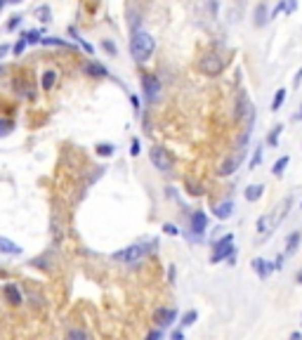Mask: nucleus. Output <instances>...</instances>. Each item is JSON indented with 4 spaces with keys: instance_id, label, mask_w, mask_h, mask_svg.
<instances>
[{
    "instance_id": "8fccbe9b",
    "label": "nucleus",
    "mask_w": 302,
    "mask_h": 340,
    "mask_svg": "<svg viewBox=\"0 0 302 340\" xmlns=\"http://www.w3.org/2000/svg\"><path fill=\"white\" fill-rule=\"evenodd\" d=\"M295 281H297V284H300V286H302V269H300V272H297V277H295Z\"/></svg>"
},
{
    "instance_id": "6ab92c4d",
    "label": "nucleus",
    "mask_w": 302,
    "mask_h": 340,
    "mask_svg": "<svg viewBox=\"0 0 302 340\" xmlns=\"http://www.w3.org/2000/svg\"><path fill=\"white\" fill-rule=\"evenodd\" d=\"M57 78H59V76H57V71L48 69V71L41 76V88H43V92H50V90L55 88V85H57Z\"/></svg>"
},
{
    "instance_id": "c85d7f7f",
    "label": "nucleus",
    "mask_w": 302,
    "mask_h": 340,
    "mask_svg": "<svg viewBox=\"0 0 302 340\" xmlns=\"http://www.w3.org/2000/svg\"><path fill=\"white\" fill-rule=\"evenodd\" d=\"M102 50L106 52L109 57H118V48H116V43H111L109 38H104L102 41Z\"/></svg>"
},
{
    "instance_id": "3c124183",
    "label": "nucleus",
    "mask_w": 302,
    "mask_h": 340,
    "mask_svg": "<svg viewBox=\"0 0 302 340\" xmlns=\"http://www.w3.org/2000/svg\"><path fill=\"white\" fill-rule=\"evenodd\" d=\"M295 121H302V107H300V114L295 116Z\"/></svg>"
},
{
    "instance_id": "ddd939ff",
    "label": "nucleus",
    "mask_w": 302,
    "mask_h": 340,
    "mask_svg": "<svg viewBox=\"0 0 302 340\" xmlns=\"http://www.w3.org/2000/svg\"><path fill=\"white\" fill-rule=\"evenodd\" d=\"M250 265H253L255 274H257L260 279H267L269 274L274 272V267H272V262H269V260H265V258H255L253 262H250Z\"/></svg>"
},
{
    "instance_id": "864d4df0",
    "label": "nucleus",
    "mask_w": 302,
    "mask_h": 340,
    "mask_svg": "<svg viewBox=\"0 0 302 340\" xmlns=\"http://www.w3.org/2000/svg\"><path fill=\"white\" fill-rule=\"evenodd\" d=\"M7 3H14V5H17V3H21V0H7Z\"/></svg>"
},
{
    "instance_id": "423d86ee",
    "label": "nucleus",
    "mask_w": 302,
    "mask_h": 340,
    "mask_svg": "<svg viewBox=\"0 0 302 340\" xmlns=\"http://www.w3.org/2000/svg\"><path fill=\"white\" fill-rule=\"evenodd\" d=\"M149 161L154 163V168H156L158 173H170V168H172L170 151H165L163 147H158V144H154L149 149Z\"/></svg>"
},
{
    "instance_id": "b1692460",
    "label": "nucleus",
    "mask_w": 302,
    "mask_h": 340,
    "mask_svg": "<svg viewBox=\"0 0 302 340\" xmlns=\"http://www.w3.org/2000/svg\"><path fill=\"white\" fill-rule=\"evenodd\" d=\"M281 132H283V123H276L274 128L269 130V135H267V144H269V147H276V144H279V137H281Z\"/></svg>"
},
{
    "instance_id": "a19ab883",
    "label": "nucleus",
    "mask_w": 302,
    "mask_h": 340,
    "mask_svg": "<svg viewBox=\"0 0 302 340\" xmlns=\"http://www.w3.org/2000/svg\"><path fill=\"white\" fill-rule=\"evenodd\" d=\"M302 85V66L297 69V74H295V78H293V88H300Z\"/></svg>"
},
{
    "instance_id": "f704fd0d",
    "label": "nucleus",
    "mask_w": 302,
    "mask_h": 340,
    "mask_svg": "<svg viewBox=\"0 0 302 340\" xmlns=\"http://www.w3.org/2000/svg\"><path fill=\"white\" fill-rule=\"evenodd\" d=\"M262 163V144L260 147H257V149H255V154H253V158H250V168H257V165Z\"/></svg>"
},
{
    "instance_id": "5701e85b",
    "label": "nucleus",
    "mask_w": 302,
    "mask_h": 340,
    "mask_svg": "<svg viewBox=\"0 0 302 340\" xmlns=\"http://www.w3.org/2000/svg\"><path fill=\"white\" fill-rule=\"evenodd\" d=\"M272 227H276V222L272 220V215H262V218L257 220V231H260V234H269Z\"/></svg>"
},
{
    "instance_id": "a211bd4d",
    "label": "nucleus",
    "mask_w": 302,
    "mask_h": 340,
    "mask_svg": "<svg viewBox=\"0 0 302 340\" xmlns=\"http://www.w3.org/2000/svg\"><path fill=\"white\" fill-rule=\"evenodd\" d=\"M262 194H265V184H250V187H246V191H243V196H246L248 203L260 201Z\"/></svg>"
},
{
    "instance_id": "9d476101",
    "label": "nucleus",
    "mask_w": 302,
    "mask_h": 340,
    "mask_svg": "<svg viewBox=\"0 0 302 340\" xmlns=\"http://www.w3.org/2000/svg\"><path fill=\"white\" fill-rule=\"evenodd\" d=\"M269 24V7L267 3H257L253 10V26L255 28H265Z\"/></svg>"
},
{
    "instance_id": "f3484780",
    "label": "nucleus",
    "mask_w": 302,
    "mask_h": 340,
    "mask_svg": "<svg viewBox=\"0 0 302 340\" xmlns=\"http://www.w3.org/2000/svg\"><path fill=\"white\" fill-rule=\"evenodd\" d=\"M69 36L73 38V43H78V45H81L85 55H95V48H92V45H90V43L85 41L81 33H78V28H76V26H69Z\"/></svg>"
},
{
    "instance_id": "58836bf2",
    "label": "nucleus",
    "mask_w": 302,
    "mask_h": 340,
    "mask_svg": "<svg viewBox=\"0 0 302 340\" xmlns=\"http://www.w3.org/2000/svg\"><path fill=\"white\" fill-rule=\"evenodd\" d=\"M297 10V0H286V14H293Z\"/></svg>"
},
{
    "instance_id": "e433bc0d",
    "label": "nucleus",
    "mask_w": 302,
    "mask_h": 340,
    "mask_svg": "<svg viewBox=\"0 0 302 340\" xmlns=\"http://www.w3.org/2000/svg\"><path fill=\"white\" fill-rule=\"evenodd\" d=\"M163 231H165V234H170V236H179L177 225H172V222H165V225H163Z\"/></svg>"
},
{
    "instance_id": "cd10ccee",
    "label": "nucleus",
    "mask_w": 302,
    "mask_h": 340,
    "mask_svg": "<svg viewBox=\"0 0 302 340\" xmlns=\"http://www.w3.org/2000/svg\"><path fill=\"white\" fill-rule=\"evenodd\" d=\"M35 17H38L43 24H50V21H52V10H50L48 5H41L35 10Z\"/></svg>"
},
{
    "instance_id": "09e8293b",
    "label": "nucleus",
    "mask_w": 302,
    "mask_h": 340,
    "mask_svg": "<svg viewBox=\"0 0 302 340\" xmlns=\"http://www.w3.org/2000/svg\"><path fill=\"white\" fill-rule=\"evenodd\" d=\"M288 340H302V333L300 331H293V333H290V338Z\"/></svg>"
},
{
    "instance_id": "9b49d317",
    "label": "nucleus",
    "mask_w": 302,
    "mask_h": 340,
    "mask_svg": "<svg viewBox=\"0 0 302 340\" xmlns=\"http://www.w3.org/2000/svg\"><path fill=\"white\" fill-rule=\"evenodd\" d=\"M154 319L158 321V326H170L177 319V310L175 307H161V310L154 312Z\"/></svg>"
},
{
    "instance_id": "0eeeda50",
    "label": "nucleus",
    "mask_w": 302,
    "mask_h": 340,
    "mask_svg": "<svg viewBox=\"0 0 302 340\" xmlns=\"http://www.w3.org/2000/svg\"><path fill=\"white\" fill-rule=\"evenodd\" d=\"M189 231H192V236L196 239V241L203 239V234L208 231V215L203 211H194L192 215H189Z\"/></svg>"
},
{
    "instance_id": "ea45409f",
    "label": "nucleus",
    "mask_w": 302,
    "mask_h": 340,
    "mask_svg": "<svg viewBox=\"0 0 302 340\" xmlns=\"http://www.w3.org/2000/svg\"><path fill=\"white\" fill-rule=\"evenodd\" d=\"M128 97H130V104H132V109L139 114V99H137V95H132V92H128Z\"/></svg>"
},
{
    "instance_id": "f03ea898",
    "label": "nucleus",
    "mask_w": 302,
    "mask_h": 340,
    "mask_svg": "<svg viewBox=\"0 0 302 340\" xmlns=\"http://www.w3.org/2000/svg\"><path fill=\"white\" fill-rule=\"evenodd\" d=\"M156 246H158V241L154 239L151 244H132V246H128V248H123V251H116L111 258L116 260V262H121V265H137V262H142V260L149 255V253H154L156 251Z\"/></svg>"
},
{
    "instance_id": "c756f323",
    "label": "nucleus",
    "mask_w": 302,
    "mask_h": 340,
    "mask_svg": "<svg viewBox=\"0 0 302 340\" xmlns=\"http://www.w3.org/2000/svg\"><path fill=\"white\" fill-rule=\"evenodd\" d=\"M196 319H199V312H196V310H189V312H184V317H182V321H179V324L186 328V326H192Z\"/></svg>"
},
{
    "instance_id": "2eb2a0df",
    "label": "nucleus",
    "mask_w": 302,
    "mask_h": 340,
    "mask_svg": "<svg viewBox=\"0 0 302 340\" xmlns=\"http://www.w3.org/2000/svg\"><path fill=\"white\" fill-rule=\"evenodd\" d=\"M213 215L217 220H229L234 215V201H222L213 208Z\"/></svg>"
},
{
    "instance_id": "20e7f679",
    "label": "nucleus",
    "mask_w": 302,
    "mask_h": 340,
    "mask_svg": "<svg viewBox=\"0 0 302 340\" xmlns=\"http://www.w3.org/2000/svg\"><path fill=\"white\" fill-rule=\"evenodd\" d=\"M232 255H236V246H234V234H224L222 239H217L213 244V255H210V262L217 265L222 260H229Z\"/></svg>"
},
{
    "instance_id": "c9c22d12",
    "label": "nucleus",
    "mask_w": 302,
    "mask_h": 340,
    "mask_svg": "<svg viewBox=\"0 0 302 340\" xmlns=\"http://www.w3.org/2000/svg\"><path fill=\"white\" fill-rule=\"evenodd\" d=\"M281 12H286V0H279V5H276L274 10L269 12V19H276V17H279Z\"/></svg>"
},
{
    "instance_id": "79ce46f5",
    "label": "nucleus",
    "mask_w": 302,
    "mask_h": 340,
    "mask_svg": "<svg viewBox=\"0 0 302 340\" xmlns=\"http://www.w3.org/2000/svg\"><path fill=\"white\" fill-rule=\"evenodd\" d=\"M186 191H192L194 196H199V194H203V189H201V187H196V184H186Z\"/></svg>"
},
{
    "instance_id": "4468645a",
    "label": "nucleus",
    "mask_w": 302,
    "mask_h": 340,
    "mask_svg": "<svg viewBox=\"0 0 302 340\" xmlns=\"http://www.w3.org/2000/svg\"><path fill=\"white\" fill-rule=\"evenodd\" d=\"M3 291H5V298H7L10 305H21V302H24V295H21V291H19V286L17 284H7Z\"/></svg>"
},
{
    "instance_id": "dca6fc26",
    "label": "nucleus",
    "mask_w": 302,
    "mask_h": 340,
    "mask_svg": "<svg viewBox=\"0 0 302 340\" xmlns=\"http://www.w3.org/2000/svg\"><path fill=\"white\" fill-rule=\"evenodd\" d=\"M0 253H5V255H21V246L14 244L12 239L0 236Z\"/></svg>"
},
{
    "instance_id": "72a5a7b5",
    "label": "nucleus",
    "mask_w": 302,
    "mask_h": 340,
    "mask_svg": "<svg viewBox=\"0 0 302 340\" xmlns=\"http://www.w3.org/2000/svg\"><path fill=\"white\" fill-rule=\"evenodd\" d=\"M21 19H24V17H21V14H12V17H10V21H7V31H17V28H19V24H21Z\"/></svg>"
},
{
    "instance_id": "aec40b11",
    "label": "nucleus",
    "mask_w": 302,
    "mask_h": 340,
    "mask_svg": "<svg viewBox=\"0 0 302 340\" xmlns=\"http://www.w3.org/2000/svg\"><path fill=\"white\" fill-rule=\"evenodd\" d=\"M43 45H50V48H64V50H76L73 43H66L62 38H57V36H43Z\"/></svg>"
},
{
    "instance_id": "1a4fd4ad",
    "label": "nucleus",
    "mask_w": 302,
    "mask_h": 340,
    "mask_svg": "<svg viewBox=\"0 0 302 340\" xmlns=\"http://www.w3.org/2000/svg\"><path fill=\"white\" fill-rule=\"evenodd\" d=\"M243 156H246V151H239L236 156L226 158L224 163L220 165V170H217V175H222V177H226V175H234V173L239 170V165H241V161H243Z\"/></svg>"
},
{
    "instance_id": "4be33fe9",
    "label": "nucleus",
    "mask_w": 302,
    "mask_h": 340,
    "mask_svg": "<svg viewBox=\"0 0 302 340\" xmlns=\"http://www.w3.org/2000/svg\"><path fill=\"white\" fill-rule=\"evenodd\" d=\"M302 241V234L300 231H293L288 239H286V255H290V253H295L297 251V246H300Z\"/></svg>"
},
{
    "instance_id": "7ed1b4c3",
    "label": "nucleus",
    "mask_w": 302,
    "mask_h": 340,
    "mask_svg": "<svg viewBox=\"0 0 302 340\" xmlns=\"http://www.w3.org/2000/svg\"><path fill=\"white\" fill-rule=\"evenodd\" d=\"M224 66H226V61L220 52H206V55L199 59V71L203 76H210V78L220 76L222 71H224Z\"/></svg>"
},
{
    "instance_id": "f257e3e1",
    "label": "nucleus",
    "mask_w": 302,
    "mask_h": 340,
    "mask_svg": "<svg viewBox=\"0 0 302 340\" xmlns=\"http://www.w3.org/2000/svg\"><path fill=\"white\" fill-rule=\"evenodd\" d=\"M156 52V38L149 33V31H142V28H135L130 36V57L137 64H144L151 59V55Z\"/></svg>"
},
{
    "instance_id": "7c9ffc66",
    "label": "nucleus",
    "mask_w": 302,
    "mask_h": 340,
    "mask_svg": "<svg viewBox=\"0 0 302 340\" xmlns=\"http://www.w3.org/2000/svg\"><path fill=\"white\" fill-rule=\"evenodd\" d=\"M24 38L28 45H38L43 41V31H28V33H24Z\"/></svg>"
},
{
    "instance_id": "4c0bfd02",
    "label": "nucleus",
    "mask_w": 302,
    "mask_h": 340,
    "mask_svg": "<svg viewBox=\"0 0 302 340\" xmlns=\"http://www.w3.org/2000/svg\"><path fill=\"white\" fill-rule=\"evenodd\" d=\"M142 147H139V140L137 137H132V142H130V156H139V154H142Z\"/></svg>"
},
{
    "instance_id": "6e6552de",
    "label": "nucleus",
    "mask_w": 302,
    "mask_h": 340,
    "mask_svg": "<svg viewBox=\"0 0 302 340\" xmlns=\"http://www.w3.org/2000/svg\"><path fill=\"white\" fill-rule=\"evenodd\" d=\"M83 74L90 76V78H109V69L95 59H88L83 64Z\"/></svg>"
},
{
    "instance_id": "a878e982",
    "label": "nucleus",
    "mask_w": 302,
    "mask_h": 340,
    "mask_svg": "<svg viewBox=\"0 0 302 340\" xmlns=\"http://www.w3.org/2000/svg\"><path fill=\"white\" fill-rule=\"evenodd\" d=\"M14 128H17V123L12 118H0V137H7L10 132H14Z\"/></svg>"
},
{
    "instance_id": "a18cd8bd",
    "label": "nucleus",
    "mask_w": 302,
    "mask_h": 340,
    "mask_svg": "<svg viewBox=\"0 0 302 340\" xmlns=\"http://www.w3.org/2000/svg\"><path fill=\"white\" fill-rule=\"evenodd\" d=\"M170 340H184V333H182V331H172V335H170Z\"/></svg>"
},
{
    "instance_id": "c03bdc74",
    "label": "nucleus",
    "mask_w": 302,
    "mask_h": 340,
    "mask_svg": "<svg viewBox=\"0 0 302 340\" xmlns=\"http://www.w3.org/2000/svg\"><path fill=\"white\" fill-rule=\"evenodd\" d=\"M281 262H283V255H276V260H274V262H272V267H274V272H279V269H281Z\"/></svg>"
},
{
    "instance_id": "473e14b6",
    "label": "nucleus",
    "mask_w": 302,
    "mask_h": 340,
    "mask_svg": "<svg viewBox=\"0 0 302 340\" xmlns=\"http://www.w3.org/2000/svg\"><path fill=\"white\" fill-rule=\"evenodd\" d=\"M66 340H90V338H88L85 331H81V328H71L69 335H66Z\"/></svg>"
},
{
    "instance_id": "39448f33",
    "label": "nucleus",
    "mask_w": 302,
    "mask_h": 340,
    "mask_svg": "<svg viewBox=\"0 0 302 340\" xmlns=\"http://www.w3.org/2000/svg\"><path fill=\"white\" fill-rule=\"evenodd\" d=\"M142 95H144L146 102H158V97H161V90H163V85H161V81H158L156 74H149V71H144L142 74Z\"/></svg>"
},
{
    "instance_id": "5fc2aeb1",
    "label": "nucleus",
    "mask_w": 302,
    "mask_h": 340,
    "mask_svg": "<svg viewBox=\"0 0 302 340\" xmlns=\"http://www.w3.org/2000/svg\"><path fill=\"white\" fill-rule=\"evenodd\" d=\"M3 74H5V66H0V76H3Z\"/></svg>"
},
{
    "instance_id": "393cba45",
    "label": "nucleus",
    "mask_w": 302,
    "mask_h": 340,
    "mask_svg": "<svg viewBox=\"0 0 302 340\" xmlns=\"http://www.w3.org/2000/svg\"><path fill=\"white\" fill-rule=\"evenodd\" d=\"M286 88H279L276 90V95H274V99H272V111H279L283 107V102H286Z\"/></svg>"
},
{
    "instance_id": "2f4dec72",
    "label": "nucleus",
    "mask_w": 302,
    "mask_h": 340,
    "mask_svg": "<svg viewBox=\"0 0 302 340\" xmlns=\"http://www.w3.org/2000/svg\"><path fill=\"white\" fill-rule=\"evenodd\" d=\"M26 45H28V43H26V38L21 36L19 41H17V43H14V45H12V52H14V57H21V55H24V50H26Z\"/></svg>"
},
{
    "instance_id": "49530a36",
    "label": "nucleus",
    "mask_w": 302,
    "mask_h": 340,
    "mask_svg": "<svg viewBox=\"0 0 302 340\" xmlns=\"http://www.w3.org/2000/svg\"><path fill=\"white\" fill-rule=\"evenodd\" d=\"M168 279H170V284L175 281V265H170V269H168Z\"/></svg>"
},
{
    "instance_id": "37998d69",
    "label": "nucleus",
    "mask_w": 302,
    "mask_h": 340,
    "mask_svg": "<svg viewBox=\"0 0 302 340\" xmlns=\"http://www.w3.org/2000/svg\"><path fill=\"white\" fill-rule=\"evenodd\" d=\"M146 340H163V331H151V333L146 335Z\"/></svg>"
},
{
    "instance_id": "412c9836",
    "label": "nucleus",
    "mask_w": 302,
    "mask_h": 340,
    "mask_svg": "<svg viewBox=\"0 0 302 340\" xmlns=\"http://www.w3.org/2000/svg\"><path fill=\"white\" fill-rule=\"evenodd\" d=\"M95 154L97 156H104V158H109L116 154V144H111V142H99L95 144Z\"/></svg>"
},
{
    "instance_id": "de8ad7c7",
    "label": "nucleus",
    "mask_w": 302,
    "mask_h": 340,
    "mask_svg": "<svg viewBox=\"0 0 302 340\" xmlns=\"http://www.w3.org/2000/svg\"><path fill=\"white\" fill-rule=\"evenodd\" d=\"M7 52H10V45H0V59H3Z\"/></svg>"
},
{
    "instance_id": "6e6d98bb",
    "label": "nucleus",
    "mask_w": 302,
    "mask_h": 340,
    "mask_svg": "<svg viewBox=\"0 0 302 340\" xmlns=\"http://www.w3.org/2000/svg\"><path fill=\"white\" fill-rule=\"evenodd\" d=\"M300 208H302V203H300Z\"/></svg>"
},
{
    "instance_id": "603ef678",
    "label": "nucleus",
    "mask_w": 302,
    "mask_h": 340,
    "mask_svg": "<svg viewBox=\"0 0 302 340\" xmlns=\"http://www.w3.org/2000/svg\"><path fill=\"white\" fill-rule=\"evenodd\" d=\"M5 5H7V0H0V10H3Z\"/></svg>"
},
{
    "instance_id": "f8f14e48",
    "label": "nucleus",
    "mask_w": 302,
    "mask_h": 340,
    "mask_svg": "<svg viewBox=\"0 0 302 340\" xmlns=\"http://www.w3.org/2000/svg\"><path fill=\"white\" fill-rule=\"evenodd\" d=\"M201 7V14L206 17V19H215L217 12H220V0H196Z\"/></svg>"
},
{
    "instance_id": "bb28decb",
    "label": "nucleus",
    "mask_w": 302,
    "mask_h": 340,
    "mask_svg": "<svg viewBox=\"0 0 302 340\" xmlns=\"http://www.w3.org/2000/svg\"><path fill=\"white\" fill-rule=\"evenodd\" d=\"M288 163H290V156H281V158H279V161L274 163V168H272L274 177H281V175H283V170L288 168Z\"/></svg>"
}]
</instances>
